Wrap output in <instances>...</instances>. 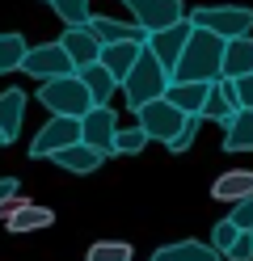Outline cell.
Instances as JSON below:
<instances>
[{
    "instance_id": "cell-29",
    "label": "cell",
    "mask_w": 253,
    "mask_h": 261,
    "mask_svg": "<svg viewBox=\"0 0 253 261\" xmlns=\"http://www.w3.org/2000/svg\"><path fill=\"white\" fill-rule=\"evenodd\" d=\"M198 122H202L198 114H190V118H186V126H181L177 135H173V139L165 143V148H169V152H186V148H190V143H194V135H198Z\"/></svg>"
},
{
    "instance_id": "cell-22",
    "label": "cell",
    "mask_w": 253,
    "mask_h": 261,
    "mask_svg": "<svg viewBox=\"0 0 253 261\" xmlns=\"http://www.w3.org/2000/svg\"><path fill=\"white\" fill-rule=\"evenodd\" d=\"M152 261H224L211 244H198V240H181V244H165L156 249Z\"/></svg>"
},
{
    "instance_id": "cell-5",
    "label": "cell",
    "mask_w": 253,
    "mask_h": 261,
    "mask_svg": "<svg viewBox=\"0 0 253 261\" xmlns=\"http://www.w3.org/2000/svg\"><path fill=\"white\" fill-rule=\"evenodd\" d=\"M135 126H144V135L148 139H160V143H169L177 135V130L186 126V118H190V114H181L173 101H169V97H156V101H148V106H140L135 110Z\"/></svg>"
},
{
    "instance_id": "cell-3",
    "label": "cell",
    "mask_w": 253,
    "mask_h": 261,
    "mask_svg": "<svg viewBox=\"0 0 253 261\" xmlns=\"http://www.w3.org/2000/svg\"><path fill=\"white\" fill-rule=\"evenodd\" d=\"M38 101L59 114V118H84V114L93 110V97L84 89V80L72 72V76H59V80H42L38 85Z\"/></svg>"
},
{
    "instance_id": "cell-23",
    "label": "cell",
    "mask_w": 253,
    "mask_h": 261,
    "mask_svg": "<svg viewBox=\"0 0 253 261\" xmlns=\"http://www.w3.org/2000/svg\"><path fill=\"white\" fill-rule=\"evenodd\" d=\"M207 93H211V85H169V101H173L181 114H198L202 118V106H207Z\"/></svg>"
},
{
    "instance_id": "cell-13",
    "label": "cell",
    "mask_w": 253,
    "mask_h": 261,
    "mask_svg": "<svg viewBox=\"0 0 253 261\" xmlns=\"http://www.w3.org/2000/svg\"><path fill=\"white\" fill-rule=\"evenodd\" d=\"M144 46H148V42H110V46H101V59H97V63L118 80V89H123V80H127V72L135 68V59H140Z\"/></svg>"
},
{
    "instance_id": "cell-34",
    "label": "cell",
    "mask_w": 253,
    "mask_h": 261,
    "mask_svg": "<svg viewBox=\"0 0 253 261\" xmlns=\"http://www.w3.org/2000/svg\"><path fill=\"white\" fill-rule=\"evenodd\" d=\"M47 5H51V0H47Z\"/></svg>"
},
{
    "instance_id": "cell-2",
    "label": "cell",
    "mask_w": 253,
    "mask_h": 261,
    "mask_svg": "<svg viewBox=\"0 0 253 261\" xmlns=\"http://www.w3.org/2000/svg\"><path fill=\"white\" fill-rule=\"evenodd\" d=\"M169 85H173V76H169V72L160 68V59L144 46L140 59H135V68H131V72H127V80H123L127 106H131V110H140V106H148V101H156V97H165V93H169Z\"/></svg>"
},
{
    "instance_id": "cell-12",
    "label": "cell",
    "mask_w": 253,
    "mask_h": 261,
    "mask_svg": "<svg viewBox=\"0 0 253 261\" xmlns=\"http://www.w3.org/2000/svg\"><path fill=\"white\" fill-rule=\"evenodd\" d=\"M59 46L67 51V59H72L76 72L101 59V42H97V34H93L89 25H67L63 34H59Z\"/></svg>"
},
{
    "instance_id": "cell-7",
    "label": "cell",
    "mask_w": 253,
    "mask_h": 261,
    "mask_svg": "<svg viewBox=\"0 0 253 261\" xmlns=\"http://www.w3.org/2000/svg\"><path fill=\"white\" fill-rule=\"evenodd\" d=\"M21 72L34 76L42 85V80H59V76H72V59H67V51L59 42H42V46H30L26 59H21Z\"/></svg>"
},
{
    "instance_id": "cell-28",
    "label": "cell",
    "mask_w": 253,
    "mask_h": 261,
    "mask_svg": "<svg viewBox=\"0 0 253 261\" xmlns=\"http://www.w3.org/2000/svg\"><path fill=\"white\" fill-rule=\"evenodd\" d=\"M236 236H241V227H236L232 219H219L215 232H211V249H215V253H228L232 244H236Z\"/></svg>"
},
{
    "instance_id": "cell-18",
    "label": "cell",
    "mask_w": 253,
    "mask_h": 261,
    "mask_svg": "<svg viewBox=\"0 0 253 261\" xmlns=\"http://www.w3.org/2000/svg\"><path fill=\"white\" fill-rule=\"evenodd\" d=\"M21 118H26V93L21 89H5L0 93V130H5L9 143L17 139V130H21Z\"/></svg>"
},
{
    "instance_id": "cell-14",
    "label": "cell",
    "mask_w": 253,
    "mask_h": 261,
    "mask_svg": "<svg viewBox=\"0 0 253 261\" xmlns=\"http://www.w3.org/2000/svg\"><path fill=\"white\" fill-rule=\"evenodd\" d=\"M89 30L97 34L101 46H110V42H148V34L135 21H118V17H101V13H93V21Z\"/></svg>"
},
{
    "instance_id": "cell-4",
    "label": "cell",
    "mask_w": 253,
    "mask_h": 261,
    "mask_svg": "<svg viewBox=\"0 0 253 261\" xmlns=\"http://www.w3.org/2000/svg\"><path fill=\"white\" fill-rule=\"evenodd\" d=\"M190 25L211 30L224 42H232V38H245L253 30V9H245V5H202V9L190 13Z\"/></svg>"
},
{
    "instance_id": "cell-16",
    "label": "cell",
    "mask_w": 253,
    "mask_h": 261,
    "mask_svg": "<svg viewBox=\"0 0 253 261\" xmlns=\"http://www.w3.org/2000/svg\"><path fill=\"white\" fill-rule=\"evenodd\" d=\"M249 72H253V34L224 42V72H219V76H224V80H241Z\"/></svg>"
},
{
    "instance_id": "cell-9",
    "label": "cell",
    "mask_w": 253,
    "mask_h": 261,
    "mask_svg": "<svg viewBox=\"0 0 253 261\" xmlns=\"http://www.w3.org/2000/svg\"><path fill=\"white\" fill-rule=\"evenodd\" d=\"M0 219L9 223L13 236H21V232H42V227H51V223H55V211H47L38 202L21 198V194H13V198L0 206Z\"/></svg>"
},
{
    "instance_id": "cell-1",
    "label": "cell",
    "mask_w": 253,
    "mask_h": 261,
    "mask_svg": "<svg viewBox=\"0 0 253 261\" xmlns=\"http://www.w3.org/2000/svg\"><path fill=\"white\" fill-rule=\"evenodd\" d=\"M224 72V38L211 30H194L173 68V85H211Z\"/></svg>"
},
{
    "instance_id": "cell-24",
    "label": "cell",
    "mask_w": 253,
    "mask_h": 261,
    "mask_svg": "<svg viewBox=\"0 0 253 261\" xmlns=\"http://www.w3.org/2000/svg\"><path fill=\"white\" fill-rule=\"evenodd\" d=\"M26 51H30V46H26L21 34H13V30H9V34H0V76H5V72H21Z\"/></svg>"
},
{
    "instance_id": "cell-11",
    "label": "cell",
    "mask_w": 253,
    "mask_h": 261,
    "mask_svg": "<svg viewBox=\"0 0 253 261\" xmlns=\"http://www.w3.org/2000/svg\"><path fill=\"white\" fill-rule=\"evenodd\" d=\"M190 34H194L190 17L177 21V25H169V30H156V34H148V51L160 59V68H165L169 76H173V68H177V59H181V51H186V42H190Z\"/></svg>"
},
{
    "instance_id": "cell-15",
    "label": "cell",
    "mask_w": 253,
    "mask_h": 261,
    "mask_svg": "<svg viewBox=\"0 0 253 261\" xmlns=\"http://www.w3.org/2000/svg\"><path fill=\"white\" fill-rule=\"evenodd\" d=\"M232 114H236V93H232V80H211V93H207V106H202V118H211V122H232Z\"/></svg>"
},
{
    "instance_id": "cell-19",
    "label": "cell",
    "mask_w": 253,
    "mask_h": 261,
    "mask_svg": "<svg viewBox=\"0 0 253 261\" xmlns=\"http://www.w3.org/2000/svg\"><path fill=\"white\" fill-rule=\"evenodd\" d=\"M249 194H253V173H245V169H232V173H224L211 186L215 202H241V198H249Z\"/></svg>"
},
{
    "instance_id": "cell-21",
    "label": "cell",
    "mask_w": 253,
    "mask_h": 261,
    "mask_svg": "<svg viewBox=\"0 0 253 261\" xmlns=\"http://www.w3.org/2000/svg\"><path fill=\"white\" fill-rule=\"evenodd\" d=\"M80 80H84V89H89V97H93V106H110V97H114V89H118V80L101 68V63H89V68H80L76 72Z\"/></svg>"
},
{
    "instance_id": "cell-6",
    "label": "cell",
    "mask_w": 253,
    "mask_h": 261,
    "mask_svg": "<svg viewBox=\"0 0 253 261\" xmlns=\"http://www.w3.org/2000/svg\"><path fill=\"white\" fill-rule=\"evenodd\" d=\"M123 5H127L131 21L140 25L144 34H156V30H169V25L190 17L181 0H123Z\"/></svg>"
},
{
    "instance_id": "cell-32",
    "label": "cell",
    "mask_w": 253,
    "mask_h": 261,
    "mask_svg": "<svg viewBox=\"0 0 253 261\" xmlns=\"http://www.w3.org/2000/svg\"><path fill=\"white\" fill-rule=\"evenodd\" d=\"M228 261H253V232H241L236 244L228 249Z\"/></svg>"
},
{
    "instance_id": "cell-30",
    "label": "cell",
    "mask_w": 253,
    "mask_h": 261,
    "mask_svg": "<svg viewBox=\"0 0 253 261\" xmlns=\"http://www.w3.org/2000/svg\"><path fill=\"white\" fill-rule=\"evenodd\" d=\"M241 232H253V194L249 198H241V202H232V215H228Z\"/></svg>"
},
{
    "instance_id": "cell-33",
    "label": "cell",
    "mask_w": 253,
    "mask_h": 261,
    "mask_svg": "<svg viewBox=\"0 0 253 261\" xmlns=\"http://www.w3.org/2000/svg\"><path fill=\"white\" fill-rule=\"evenodd\" d=\"M13 194H17V177H0V206H5Z\"/></svg>"
},
{
    "instance_id": "cell-17",
    "label": "cell",
    "mask_w": 253,
    "mask_h": 261,
    "mask_svg": "<svg viewBox=\"0 0 253 261\" xmlns=\"http://www.w3.org/2000/svg\"><path fill=\"white\" fill-rule=\"evenodd\" d=\"M59 169H67V173H93V169H101V156L97 148H89V143H72V148H63V152H55L51 156Z\"/></svg>"
},
{
    "instance_id": "cell-26",
    "label": "cell",
    "mask_w": 253,
    "mask_h": 261,
    "mask_svg": "<svg viewBox=\"0 0 253 261\" xmlns=\"http://www.w3.org/2000/svg\"><path fill=\"white\" fill-rule=\"evenodd\" d=\"M144 148H148L144 126H118V135H114V156H135V152H144Z\"/></svg>"
},
{
    "instance_id": "cell-8",
    "label": "cell",
    "mask_w": 253,
    "mask_h": 261,
    "mask_svg": "<svg viewBox=\"0 0 253 261\" xmlns=\"http://www.w3.org/2000/svg\"><path fill=\"white\" fill-rule=\"evenodd\" d=\"M72 143H80V118H59V114H51V122L30 143V156L34 160H51L55 152L72 148Z\"/></svg>"
},
{
    "instance_id": "cell-27",
    "label": "cell",
    "mask_w": 253,
    "mask_h": 261,
    "mask_svg": "<svg viewBox=\"0 0 253 261\" xmlns=\"http://www.w3.org/2000/svg\"><path fill=\"white\" fill-rule=\"evenodd\" d=\"M89 261H131V244L127 240H101L89 249Z\"/></svg>"
},
{
    "instance_id": "cell-25",
    "label": "cell",
    "mask_w": 253,
    "mask_h": 261,
    "mask_svg": "<svg viewBox=\"0 0 253 261\" xmlns=\"http://www.w3.org/2000/svg\"><path fill=\"white\" fill-rule=\"evenodd\" d=\"M51 9L59 13L63 25H89L93 21V5L89 0H51Z\"/></svg>"
},
{
    "instance_id": "cell-10",
    "label": "cell",
    "mask_w": 253,
    "mask_h": 261,
    "mask_svg": "<svg viewBox=\"0 0 253 261\" xmlns=\"http://www.w3.org/2000/svg\"><path fill=\"white\" fill-rule=\"evenodd\" d=\"M114 135H118V114L114 106H93L80 118V143L97 148L101 156H114Z\"/></svg>"
},
{
    "instance_id": "cell-20",
    "label": "cell",
    "mask_w": 253,
    "mask_h": 261,
    "mask_svg": "<svg viewBox=\"0 0 253 261\" xmlns=\"http://www.w3.org/2000/svg\"><path fill=\"white\" fill-rule=\"evenodd\" d=\"M224 152H253V110H236L224 126Z\"/></svg>"
},
{
    "instance_id": "cell-31",
    "label": "cell",
    "mask_w": 253,
    "mask_h": 261,
    "mask_svg": "<svg viewBox=\"0 0 253 261\" xmlns=\"http://www.w3.org/2000/svg\"><path fill=\"white\" fill-rule=\"evenodd\" d=\"M232 93H236V110H253V72L232 80Z\"/></svg>"
}]
</instances>
